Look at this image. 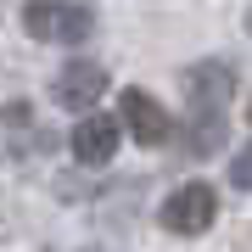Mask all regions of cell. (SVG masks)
I'll return each mask as SVG.
<instances>
[{"instance_id": "6da1fadb", "label": "cell", "mask_w": 252, "mask_h": 252, "mask_svg": "<svg viewBox=\"0 0 252 252\" xmlns=\"http://www.w3.org/2000/svg\"><path fill=\"white\" fill-rule=\"evenodd\" d=\"M23 28L45 45H84L95 34V11L79 0H28L23 6Z\"/></svg>"}, {"instance_id": "7a4b0ae2", "label": "cell", "mask_w": 252, "mask_h": 252, "mask_svg": "<svg viewBox=\"0 0 252 252\" xmlns=\"http://www.w3.org/2000/svg\"><path fill=\"white\" fill-rule=\"evenodd\" d=\"M213 213H219V196H213V185H202V180L168 190L162 207H157L162 230H174V235H207L213 230Z\"/></svg>"}, {"instance_id": "3957f363", "label": "cell", "mask_w": 252, "mask_h": 252, "mask_svg": "<svg viewBox=\"0 0 252 252\" xmlns=\"http://www.w3.org/2000/svg\"><path fill=\"white\" fill-rule=\"evenodd\" d=\"M101 95H107V67L101 62H67L51 84V101L67 112H95Z\"/></svg>"}, {"instance_id": "277c9868", "label": "cell", "mask_w": 252, "mask_h": 252, "mask_svg": "<svg viewBox=\"0 0 252 252\" xmlns=\"http://www.w3.org/2000/svg\"><path fill=\"white\" fill-rule=\"evenodd\" d=\"M118 124H124L140 146H168V135H174L168 112H162V107H157V95H146L140 84L118 95Z\"/></svg>"}, {"instance_id": "5b68a950", "label": "cell", "mask_w": 252, "mask_h": 252, "mask_svg": "<svg viewBox=\"0 0 252 252\" xmlns=\"http://www.w3.org/2000/svg\"><path fill=\"white\" fill-rule=\"evenodd\" d=\"M185 90H190V112L196 118H224V95L235 90V67L230 62H196L185 73Z\"/></svg>"}, {"instance_id": "8992f818", "label": "cell", "mask_w": 252, "mask_h": 252, "mask_svg": "<svg viewBox=\"0 0 252 252\" xmlns=\"http://www.w3.org/2000/svg\"><path fill=\"white\" fill-rule=\"evenodd\" d=\"M118 140H124V124H118V118H107V112H84L79 129H73V157L90 162V168H101V162L118 157Z\"/></svg>"}, {"instance_id": "52a82bcc", "label": "cell", "mask_w": 252, "mask_h": 252, "mask_svg": "<svg viewBox=\"0 0 252 252\" xmlns=\"http://www.w3.org/2000/svg\"><path fill=\"white\" fill-rule=\"evenodd\" d=\"M185 140H190V152H196V157H213L219 140H224V118H196V124L185 129Z\"/></svg>"}, {"instance_id": "ba28073f", "label": "cell", "mask_w": 252, "mask_h": 252, "mask_svg": "<svg viewBox=\"0 0 252 252\" xmlns=\"http://www.w3.org/2000/svg\"><path fill=\"white\" fill-rule=\"evenodd\" d=\"M230 185H241V190H252V146H241V152L230 157Z\"/></svg>"}, {"instance_id": "9c48e42d", "label": "cell", "mask_w": 252, "mask_h": 252, "mask_svg": "<svg viewBox=\"0 0 252 252\" xmlns=\"http://www.w3.org/2000/svg\"><path fill=\"white\" fill-rule=\"evenodd\" d=\"M247 124H252V107H247Z\"/></svg>"}, {"instance_id": "30bf717a", "label": "cell", "mask_w": 252, "mask_h": 252, "mask_svg": "<svg viewBox=\"0 0 252 252\" xmlns=\"http://www.w3.org/2000/svg\"><path fill=\"white\" fill-rule=\"evenodd\" d=\"M247 28H252V17H247Z\"/></svg>"}]
</instances>
